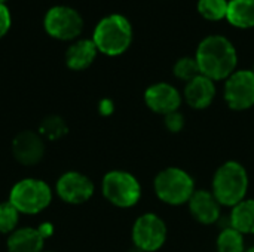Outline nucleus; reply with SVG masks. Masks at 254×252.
<instances>
[{"instance_id": "nucleus-1", "label": "nucleus", "mask_w": 254, "mask_h": 252, "mask_svg": "<svg viewBox=\"0 0 254 252\" xmlns=\"http://www.w3.org/2000/svg\"><path fill=\"white\" fill-rule=\"evenodd\" d=\"M195 59L202 76L211 80L228 79L235 73L238 62L237 49L225 36H208L196 49Z\"/></svg>"}, {"instance_id": "nucleus-2", "label": "nucleus", "mask_w": 254, "mask_h": 252, "mask_svg": "<svg viewBox=\"0 0 254 252\" xmlns=\"http://www.w3.org/2000/svg\"><path fill=\"white\" fill-rule=\"evenodd\" d=\"M92 42L98 52L109 56H118L124 53L132 42L131 22L119 13L107 15L97 24Z\"/></svg>"}, {"instance_id": "nucleus-3", "label": "nucleus", "mask_w": 254, "mask_h": 252, "mask_svg": "<svg viewBox=\"0 0 254 252\" xmlns=\"http://www.w3.org/2000/svg\"><path fill=\"white\" fill-rule=\"evenodd\" d=\"M249 190V175L246 168L235 162L223 163L213 178V195L220 205L235 206L244 201Z\"/></svg>"}, {"instance_id": "nucleus-4", "label": "nucleus", "mask_w": 254, "mask_h": 252, "mask_svg": "<svg viewBox=\"0 0 254 252\" xmlns=\"http://www.w3.org/2000/svg\"><path fill=\"white\" fill-rule=\"evenodd\" d=\"M156 196L173 206L189 202L195 192L193 178L180 168H167L161 171L153 183Z\"/></svg>"}, {"instance_id": "nucleus-5", "label": "nucleus", "mask_w": 254, "mask_h": 252, "mask_svg": "<svg viewBox=\"0 0 254 252\" xmlns=\"http://www.w3.org/2000/svg\"><path fill=\"white\" fill-rule=\"evenodd\" d=\"M52 192L49 186L36 178H25L18 181L9 195V202L22 214H39L49 206Z\"/></svg>"}, {"instance_id": "nucleus-6", "label": "nucleus", "mask_w": 254, "mask_h": 252, "mask_svg": "<svg viewBox=\"0 0 254 252\" xmlns=\"http://www.w3.org/2000/svg\"><path fill=\"white\" fill-rule=\"evenodd\" d=\"M103 195L118 208H131L141 198V186L129 172L110 171L103 178Z\"/></svg>"}, {"instance_id": "nucleus-7", "label": "nucleus", "mask_w": 254, "mask_h": 252, "mask_svg": "<svg viewBox=\"0 0 254 252\" xmlns=\"http://www.w3.org/2000/svg\"><path fill=\"white\" fill-rule=\"evenodd\" d=\"M46 33L58 40H73L83 28V19L80 13L70 6L51 7L43 19Z\"/></svg>"}, {"instance_id": "nucleus-8", "label": "nucleus", "mask_w": 254, "mask_h": 252, "mask_svg": "<svg viewBox=\"0 0 254 252\" xmlns=\"http://www.w3.org/2000/svg\"><path fill=\"white\" fill-rule=\"evenodd\" d=\"M167 226L156 214H143L132 227V241L141 252H155L165 244Z\"/></svg>"}, {"instance_id": "nucleus-9", "label": "nucleus", "mask_w": 254, "mask_h": 252, "mask_svg": "<svg viewBox=\"0 0 254 252\" xmlns=\"http://www.w3.org/2000/svg\"><path fill=\"white\" fill-rule=\"evenodd\" d=\"M225 101L232 110L241 111L254 105L253 70L232 73L225 83Z\"/></svg>"}, {"instance_id": "nucleus-10", "label": "nucleus", "mask_w": 254, "mask_h": 252, "mask_svg": "<svg viewBox=\"0 0 254 252\" xmlns=\"http://www.w3.org/2000/svg\"><path fill=\"white\" fill-rule=\"evenodd\" d=\"M57 193L64 202L80 205L89 201L94 195V184L86 175L71 171L60 177L57 183Z\"/></svg>"}, {"instance_id": "nucleus-11", "label": "nucleus", "mask_w": 254, "mask_h": 252, "mask_svg": "<svg viewBox=\"0 0 254 252\" xmlns=\"http://www.w3.org/2000/svg\"><path fill=\"white\" fill-rule=\"evenodd\" d=\"M144 101L152 111L167 116L170 113L179 111V107L182 104V95L173 85L161 82L146 89Z\"/></svg>"}, {"instance_id": "nucleus-12", "label": "nucleus", "mask_w": 254, "mask_h": 252, "mask_svg": "<svg viewBox=\"0 0 254 252\" xmlns=\"http://www.w3.org/2000/svg\"><path fill=\"white\" fill-rule=\"evenodd\" d=\"M52 235V226L43 223L39 229L24 227L10 233L7 239L9 252H42L45 239Z\"/></svg>"}, {"instance_id": "nucleus-13", "label": "nucleus", "mask_w": 254, "mask_h": 252, "mask_svg": "<svg viewBox=\"0 0 254 252\" xmlns=\"http://www.w3.org/2000/svg\"><path fill=\"white\" fill-rule=\"evenodd\" d=\"M13 157L22 165H36L45 154V144L39 134L33 131L19 132L12 143Z\"/></svg>"}, {"instance_id": "nucleus-14", "label": "nucleus", "mask_w": 254, "mask_h": 252, "mask_svg": "<svg viewBox=\"0 0 254 252\" xmlns=\"http://www.w3.org/2000/svg\"><path fill=\"white\" fill-rule=\"evenodd\" d=\"M188 203L193 218L202 224H213L220 217V203L214 198L213 192L195 190Z\"/></svg>"}, {"instance_id": "nucleus-15", "label": "nucleus", "mask_w": 254, "mask_h": 252, "mask_svg": "<svg viewBox=\"0 0 254 252\" xmlns=\"http://www.w3.org/2000/svg\"><path fill=\"white\" fill-rule=\"evenodd\" d=\"M216 97L214 80L199 74L185 86V100L186 102L196 110L207 108Z\"/></svg>"}, {"instance_id": "nucleus-16", "label": "nucleus", "mask_w": 254, "mask_h": 252, "mask_svg": "<svg viewBox=\"0 0 254 252\" xmlns=\"http://www.w3.org/2000/svg\"><path fill=\"white\" fill-rule=\"evenodd\" d=\"M97 46L92 40L89 39H82L74 42L65 52V64L71 70H85L88 68L95 56H97Z\"/></svg>"}, {"instance_id": "nucleus-17", "label": "nucleus", "mask_w": 254, "mask_h": 252, "mask_svg": "<svg viewBox=\"0 0 254 252\" xmlns=\"http://www.w3.org/2000/svg\"><path fill=\"white\" fill-rule=\"evenodd\" d=\"M226 19L238 28L254 27V0H231Z\"/></svg>"}, {"instance_id": "nucleus-18", "label": "nucleus", "mask_w": 254, "mask_h": 252, "mask_svg": "<svg viewBox=\"0 0 254 252\" xmlns=\"http://www.w3.org/2000/svg\"><path fill=\"white\" fill-rule=\"evenodd\" d=\"M231 227L243 235H254V201H243L232 208Z\"/></svg>"}, {"instance_id": "nucleus-19", "label": "nucleus", "mask_w": 254, "mask_h": 252, "mask_svg": "<svg viewBox=\"0 0 254 252\" xmlns=\"http://www.w3.org/2000/svg\"><path fill=\"white\" fill-rule=\"evenodd\" d=\"M217 250L219 252H246L244 235L234 227L222 230L217 238Z\"/></svg>"}, {"instance_id": "nucleus-20", "label": "nucleus", "mask_w": 254, "mask_h": 252, "mask_svg": "<svg viewBox=\"0 0 254 252\" xmlns=\"http://www.w3.org/2000/svg\"><path fill=\"white\" fill-rule=\"evenodd\" d=\"M228 0H198V12L208 21H220L228 15Z\"/></svg>"}, {"instance_id": "nucleus-21", "label": "nucleus", "mask_w": 254, "mask_h": 252, "mask_svg": "<svg viewBox=\"0 0 254 252\" xmlns=\"http://www.w3.org/2000/svg\"><path fill=\"white\" fill-rule=\"evenodd\" d=\"M40 132L48 140H58L67 132L65 122L58 116H48L40 123Z\"/></svg>"}, {"instance_id": "nucleus-22", "label": "nucleus", "mask_w": 254, "mask_h": 252, "mask_svg": "<svg viewBox=\"0 0 254 252\" xmlns=\"http://www.w3.org/2000/svg\"><path fill=\"white\" fill-rule=\"evenodd\" d=\"M19 212L7 201L0 203V233H12L16 230Z\"/></svg>"}, {"instance_id": "nucleus-23", "label": "nucleus", "mask_w": 254, "mask_h": 252, "mask_svg": "<svg viewBox=\"0 0 254 252\" xmlns=\"http://www.w3.org/2000/svg\"><path fill=\"white\" fill-rule=\"evenodd\" d=\"M174 74H176L177 79L185 80L188 83L192 79H195L196 76H199L201 71H199V67H198V62H196L195 58H192V56H183V58H180L176 62V65H174Z\"/></svg>"}, {"instance_id": "nucleus-24", "label": "nucleus", "mask_w": 254, "mask_h": 252, "mask_svg": "<svg viewBox=\"0 0 254 252\" xmlns=\"http://www.w3.org/2000/svg\"><path fill=\"white\" fill-rule=\"evenodd\" d=\"M165 126L170 132H180L185 126V117L179 111L170 113L165 116Z\"/></svg>"}, {"instance_id": "nucleus-25", "label": "nucleus", "mask_w": 254, "mask_h": 252, "mask_svg": "<svg viewBox=\"0 0 254 252\" xmlns=\"http://www.w3.org/2000/svg\"><path fill=\"white\" fill-rule=\"evenodd\" d=\"M10 22H12V18H10L9 9L6 7V4H0V39L9 31Z\"/></svg>"}, {"instance_id": "nucleus-26", "label": "nucleus", "mask_w": 254, "mask_h": 252, "mask_svg": "<svg viewBox=\"0 0 254 252\" xmlns=\"http://www.w3.org/2000/svg\"><path fill=\"white\" fill-rule=\"evenodd\" d=\"M100 113H101L103 116L112 114V113H113V102H112L110 100H103V101L100 102Z\"/></svg>"}, {"instance_id": "nucleus-27", "label": "nucleus", "mask_w": 254, "mask_h": 252, "mask_svg": "<svg viewBox=\"0 0 254 252\" xmlns=\"http://www.w3.org/2000/svg\"><path fill=\"white\" fill-rule=\"evenodd\" d=\"M246 252H254V248H250L249 251H246Z\"/></svg>"}, {"instance_id": "nucleus-28", "label": "nucleus", "mask_w": 254, "mask_h": 252, "mask_svg": "<svg viewBox=\"0 0 254 252\" xmlns=\"http://www.w3.org/2000/svg\"><path fill=\"white\" fill-rule=\"evenodd\" d=\"M4 1H6V0H0V4H4Z\"/></svg>"}, {"instance_id": "nucleus-29", "label": "nucleus", "mask_w": 254, "mask_h": 252, "mask_svg": "<svg viewBox=\"0 0 254 252\" xmlns=\"http://www.w3.org/2000/svg\"><path fill=\"white\" fill-rule=\"evenodd\" d=\"M253 73H254V68H253Z\"/></svg>"}]
</instances>
